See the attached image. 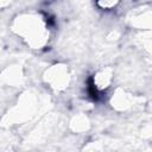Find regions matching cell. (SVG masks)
Here are the masks:
<instances>
[{
  "label": "cell",
  "mask_w": 152,
  "mask_h": 152,
  "mask_svg": "<svg viewBox=\"0 0 152 152\" xmlns=\"http://www.w3.org/2000/svg\"><path fill=\"white\" fill-rule=\"evenodd\" d=\"M110 83V74L107 70H102L99 74H96V76L94 77V84L95 88L99 90H103L106 89Z\"/></svg>",
  "instance_id": "obj_1"
},
{
  "label": "cell",
  "mask_w": 152,
  "mask_h": 152,
  "mask_svg": "<svg viewBox=\"0 0 152 152\" xmlns=\"http://www.w3.org/2000/svg\"><path fill=\"white\" fill-rule=\"evenodd\" d=\"M119 1L120 0H96L97 5L101 8H104V10H109V8L115 7L119 4Z\"/></svg>",
  "instance_id": "obj_2"
}]
</instances>
